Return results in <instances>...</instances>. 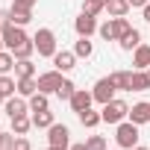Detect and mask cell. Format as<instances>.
<instances>
[{
	"label": "cell",
	"mask_w": 150,
	"mask_h": 150,
	"mask_svg": "<svg viewBox=\"0 0 150 150\" xmlns=\"http://www.w3.org/2000/svg\"><path fill=\"white\" fill-rule=\"evenodd\" d=\"M80 124H83V127H88V129H94L97 124H103V115H100V112H94V109H86V112H80Z\"/></svg>",
	"instance_id": "obj_20"
},
{
	"label": "cell",
	"mask_w": 150,
	"mask_h": 150,
	"mask_svg": "<svg viewBox=\"0 0 150 150\" xmlns=\"http://www.w3.org/2000/svg\"><path fill=\"white\" fill-rule=\"evenodd\" d=\"M86 147H88V150H106V138H103V135H88Z\"/></svg>",
	"instance_id": "obj_32"
},
{
	"label": "cell",
	"mask_w": 150,
	"mask_h": 150,
	"mask_svg": "<svg viewBox=\"0 0 150 150\" xmlns=\"http://www.w3.org/2000/svg\"><path fill=\"white\" fill-rule=\"evenodd\" d=\"M103 9H106V0H86V6H83V12H88V15H94V18H97Z\"/></svg>",
	"instance_id": "obj_30"
},
{
	"label": "cell",
	"mask_w": 150,
	"mask_h": 150,
	"mask_svg": "<svg viewBox=\"0 0 150 150\" xmlns=\"http://www.w3.org/2000/svg\"><path fill=\"white\" fill-rule=\"evenodd\" d=\"M47 141L56 144V147H68V141H71V129H68L65 124H53V127H47Z\"/></svg>",
	"instance_id": "obj_8"
},
{
	"label": "cell",
	"mask_w": 150,
	"mask_h": 150,
	"mask_svg": "<svg viewBox=\"0 0 150 150\" xmlns=\"http://www.w3.org/2000/svg\"><path fill=\"white\" fill-rule=\"evenodd\" d=\"M35 91H38V80L35 77H21L18 80V94L21 97H33Z\"/></svg>",
	"instance_id": "obj_16"
},
{
	"label": "cell",
	"mask_w": 150,
	"mask_h": 150,
	"mask_svg": "<svg viewBox=\"0 0 150 150\" xmlns=\"http://www.w3.org/2000/svg\"><path fill=\"white\" fill-rule=\"evenodd\" d=\"M3 103H6V97H3V94H0V106H3Z\"/></svg>",
	"instance_id": "obj_44"
},
{
	"label": "cell",
	"mask_w": 150,
	"mask_h": 150,
	"mask_svg": "<svg viewBox=\"0 0 150 150\" xmlns=\"http://www.w3.org/2000/svg\"><path fill=\"white\" fill-rule=\"evenodd\" d=\"M147 80H150V68H147Z\"/></svg>",
	"instance_id": "obj_45"
},
{
	"label": "cell",
	"mask_w": 150,
	"mask_h": 150,
	"mask_svg": "<svg viewBox=\"0 0 150 150\" xmlns=\"http://www.w3.org/2000/svg\"><path fill=\"white\" fill-rule=\"evenodd\" d=\"M3 41H6V50H15V47H21L24 41H30L27 38V33H24V27H18V24H6L3 27Z\"/></svg>",
	"instance_id": "obj_6"
},
{
	"label": "cell",
	"mask_w": 150,
	"mask_h": 150,
	"mask_svg": "<svg viewBox=\"0 0 150 150\" xmlns=\"http://www.w3.org/2000/svg\"><path fill=\"white\" fill-rule=\"evenodd\" d=\"M144 21H150V3L144 6Z\"/></svg>",
	"instance_id": "obj_40"
},
{
	"label": "cell",
	"mask_w": 150,
	"mask_h": 150,
	"mask_svg": "<svg viewBox=\"0 0 150 150\" xmlns=\"http://www.w3.org/2000/svg\"><path fill=\"white\" fill-rule=\"evenodd\" d=\"M91 50H94V47H91V41H88V38H83V35H80V41H77V44H74V53L83 56V59H88V56H91Z\"/></svg>",
	"instance_id": "obj_28"
},
{
	"label": "cell",
	"mask_w": 150,
	"mask_h": 150,
	"mask_svg": "<svg viewBox=\"0 0 150 150\" xmlns=\"http://www.w3.org/2000/svg\"><path fill=\"white\" fill-rule=\"evenodd\" d=\"M30 127H33V118H27V115L12 118V135H27V132H30Z\"/></svg>",
	"instance_id": "obj_23"
},
{
	"label": "cell",
	"mask_w": 150,
	"mask_h": 150,
	"mask_svg": "<svg viewBox=\"0 0 150 150\" xmlns=\"http://www.w3.org/2000/svg\"><path fill=\"white\" fill-rule=\"evenodd\" d=\"M115 83H112V77H103V80H97L94 83V88H91V94H94V103H109V100H115Z\"/></svg>",
	"instance_id": "obj_4"
},
{
	"label": "cell",
	"mask_w": 150,
	"mask_h": 150,
	"mask_svg": "<svg viewBox=\"0 0 150 150\" xmlns=\"http://www.w3.org/2000/svg\"><path fill=\"white\" fill-rule=\"evenodd\" d=\"M12 53H15V59H30V56L35 53V44H33V38H30V41H24L21 47H15Z\"/></svg>",
	"instance_id": "obj_29"
},
{
	"label": "cell",
	"mask_w": 150,
	"mask_h": 150,
	"mask_svg": "<svg viewBox=\"0 0 150 150\" xmlns=\"http://www.w3.org/2000/svg\"><path fill=\"white\" fill-rule=\"evenodd\" d=\"M129 30H132V27H129L127 18H112V35H115V41H121Z\"/></svg>",
	"instance_id": "obj_22"
},
{
	"label": "cell",
	"mask_w": 150,
	"mask_h": 150,
	"mask_svg": "<svg viewBox=\"0 0 150 150\" xmlns=\"http://www.w3.org/2000/svg\"><path fill=\"white\" fill-rule=\"evenodd\" d=\"M97 33H100L106 41H115V35H112V18H109L106 24H100V30H97Z\"/></svg>",
	"instance_id": "obj_33"
},
{
	"label": "cell",
	"mask_w": 150,
	"mask_h": 150,
	"mask_svg": "<svg viewBox=\"0 0 150 150\" xmlns=\"http://www.w3.org/2000/svg\"><path fill=\"white\" fill-rule=\"evenodd\" d=\"M18 91V80H12L9 74H0V94L3 97H12Z\"/></svg>",
	"instance_id": "obj_21"
},
{
	"label": "cell",
	"mask_w": 150,
	"mask_h": 150,
	"mask_svg": "<svg viewBox=\"0 0 150 150\" xmlns=\"http://www.w3.org/2000/svg\"><path fill=\"white\" fill-rule=\"evenodd\" d=\"M56 121H53V112L50 109H38V112H33V127H38V129H47V127H53Z\"/></svg>",
	"instance_id": "obj_17"
},
{
	"label": "cell",
	"mask_w": 150,
	"mask_h": 150,
	"mask_svg": "<svg viewBox=\"0 0 150 150\" xmlns=\"http://www.w3.org/2000/svg\"><path fill=\"white\" fill-rule=\"evenodd\" d=\"M132 150H147V147H141V144H135V147H132Z\"/></svg>",
	"instance_id": "obj_43"
},
{
	"label": "cell",
	"mask_w": 150,
	"mask_h": 150,
	"mask_svg": "<svg viewBox=\"0 0 150 150\" xmlns=\"http://www.w3.org/2000/svg\"><path fill=\"white\" fill-rule=\"evenodd\" d=\"M6 115L9 118H21V115H27L30 112V103L24 100V97H6Z\"/></svg>",
	"instance_id": "obj_10"
},
{
	"label": "cell",
	"mask_w": 150,
	"mask_h": 150,
	"mask_svg": "<svg viewBox=\"0 0 150 150\" xmlns=\"http://www.w3.org/2000/svg\"><path fill=\"white\" fill-rule=\"evenodd\" d=\"M50 150H68V147H56V144H50Z\"/></svg>",
	"instance_id": "obj_42"
},
{
	"label": "cell",
	"mask_w": 150,
	"mask_h": 150,
	"mask_svg": "<svg viewBox=\"0 0 150 150\" xmlns=\"http://www.w3.org/2000/svg\"><path fill=\"white\" fill-rule=\"evenodd\" d=\"M150 80H147V71H132V80H129V91H147Z\"/></svg>",
	"instance_id": "obj_18"
},
{
	"label": "cell",
	"mask_w": 150,
	"mask_h": 150,
	"mask_svg": "<svg viewBox=\"0 0 150 150\" xmlns=\"http://www.w3.org/2000/svg\"><path fill=\"white\" fill-rule=\"evenodd\" d=\"M6 24H9V12H6V9H0V33H3Z\"/></svg>",
	"instance_id": "obj_37"
},
{
	"label": "cell",
	"mask_w": 150,
	"mask_h": 150,
	"mask_svg": "<svg viewBox=\"0 0 150 150\" xmlns=\"http://www.w3.org/2000/svg\"><path fill=\"white\" fill-rule=\"evenodd\" d=\"M35 80H38V91H44V94H56V88L65 83V80H62V71H56V68H53V71L38 74Z\"/></svg>",
	"instance_id": "obj_5"
},
{
	"label": "cell",
	"mask_w": 150,
	"mask_h": 150,
	"mask_svg": "<svg viewBox=\"0 0 150 150\" xmlns=\"http://www.w3.org/2000/svg\"><path fill=\"white\" fill-rule=\"evenodd\" d=\"M6 47V41H3V33H0V50H3Z\"/></svg>",
	"instance_id": "obj_41"
},
{
	"label": "cell",
	"mask_w": 150,
	"mask_h": 150,
	"mask_svg": "<svg viewBox=\"0 0 150 150\" xmlns=\"http://www.w3.org/2000/svg\"><path fill=\"white\" fill-rule=\"evenodd\" d=\"M68 150H88V147H86V144H71Z\"/></svg>",
	"instance_id": "obj_39"
},
{
	"label": "cell",
	"mask_w": 150,
	"mask_h": 150,
	"mask_svg": "<svg viewBox=\"0 0 150 150\" xmlns=\"http://www.w3.org/2000/svg\"><path fill=\"white\" fill-rule=\"evenodd\" d=\"M15 77L21 80V77H35V65L30 62V59H18L15 62Z\"/></svg>",
	"instance_id": "obj_24"
},
{
	"label": "cell",
	"mask_w": 150,
	"mask_h": 150,
	"mask_svg": "<svg viewBox=\"0 0 150 150\" xmlns=\"http://www.w3.org/2000/svg\"><path fill=\"white\" fill-rule=\"evenodd\" d=\"M12 3H15V6H24V9H33L38 0H12Z\"/></svg>",
	"instance_id": "obj_36"
},
{
	"label": "cell",
	"mask_w": 150,
	"mask_h": 150,
	"mask_svg": "<svg viewBox=\"0 0 150 150\" xmlns=\"http://www.w3.org/2000/svg\"><path fill=\"white\" fill-rule=\"evenodd\" d=\"M9 21L18 24V27H27V24L33 21V9H24V6H15V3H12V9H9Z\"/></svg>",
	"instance_id": "obj_14"
},
{
	"label": "cell",
	"mask_w": 150,
	"mask_h": 150,
	"mask_svg": "<svg viewBox=\"0 0 150 150\" xmlns=\"http://www.w3.org/2000/svg\"><path fill=\"white\" fill-rule=\"evenodd\" d=\"M74 30H77V35L88 38V35H91V33H97L100 27H97V18H94V15H88V12H80V18L74 21Z\"/></svg>",
	"instance_id": "obj_7"
},
{
	"label": "cell",
	"mask_w": 150,
	"mask_h": 150,
	"mask_svg": "<svg viewBox=\"0 0 150 150\" xmlns=\"http://www.w3.org/2000/svg\"><path fill=\"white\" fill-rule=\"evenodd\" d=\"M15 62H18V59H15L12 50H0V74H9V71L15 68Z\"/></svg>",
	"instance_id": "obj_27"
},
{
	"label": "cell",
	"mask_w": 150,
	"mask_h": 150,
	"mask_svg": "<svg viewBox=\"0 0 150 150\" xmlns=\"http://www.w3.org/2000/svg\"><path fill=\"white\" fill-rule=\"evenodd\" d=\"M53 65H56V71H74V65H77V53H68V50H56V56H53Z\"/></svg>",
	"instance_id": "obj_11"
},
{
	"label": "cell",
	"mask_w": 150,
	"mask_h": 150,
	"mask_svg": "<svg viewBox=\"0 0 150 150\" xmlns=\"http://www.w3.org/2000/svg\"><path fill=\"white\" fill-rule=\"evenodd\" d=\"M74 91H77V86H74L71 80H65V83H62V86L56 88V94H59L62 100H71V97H74Z\"/></svg>",
	"instance_id": "obj_31"
},
{
	"label": "cell",
	"mask_w": 150,
	"mask_h": 150,
	"mask_svg": "<svg viewBox=\"0 0 150 150\" xmlns=\"http://www.w3.org/2000/svg\"><path fill=\"white\" fill-rule=\"evenodd\" d=\"M129 121L138 124V127H141V124H150V103H144V100L135 103V106L129 109Z\"/></svg>",
	"instance_id": "obj_12"
},
{
	"label": "cell",
	"mask_w": 150,
	"mask_h": 150,
	"mask_svg": "<svg viewBox=\"0 0 150 150\" xmlns=\"http://www.w3.org/2000/svg\"><path fill=\"white\" fill-rule=\"evenodd\" d=\"M100 115H103V121L106 124H121L127 115H129V106L124 103V100H109V103H103V109H100Z\"/></svg>",
	"instance_id": "obj_3"
},
{
	"label": "cell",
	"mask_w": 150,
	"mask_h": 150,
	"mask_svg": "<svg viewBox=\"0 0 150 150\" xmlns=\"http://www.w3.org/2000/svg\"><path fill=\"white\" fill-rule=\"evenodd\" d=\"M68 103H71V109H74V112L80 115V112L91 109V103H94V94H91V91H86V88H77V91H74V97H71Z\"/></svg>",
	"instance_id": "obj_9"
},
{
	"label": "cell",
	"mask_w": 150,
	"mask_h": 150,
	"mask_svg": "<svg viewBox=\"0 0 150 150\" xmlns=\"http://www.w3.org/2000/svg\"><path fill=\"white\" fill-rule=\"evenodd\" d=\"M109 77H112V83H115V88H118V91H129L132 71H115V74H109Z\"/></svg>",
	"instance_id": "obj_19"
},
{
	"label": "cell",
	"mask_w": 150,
	"mask_h": 150,
	"mask_svg": "<svg viewBox=\"0 0 150 150\" xmlns=\"http://www.w3.org/2000/svg\"><path fill=\"white\" fill-rule=\"evenodd\" d=\"M27 103H30V112H38V109H50V100H47V94H44V91H35V94H33Z\"/></svg>",
	"instance_id": "obj_26"
},
{
	"label": "cell",
	"mask_w": 150,
	"mask_h": 150,
	"mask_svg": "<svg viewBox=\"0 0 150 150\" xmlns=\"http://www.w3.org/2000/svg\"><path fill=\"white\" fill-rule=\"evenodd\" d=\"M15 147V138L9 132H0V150H12Z\"/></svg>",
	"instance_id": "obj_34"
},
{
	"label": "cell",
	"mask_w": 150,
	"mask_h": 150,
	"mask_svg": "<svg viewBox=\"0 0 150 150\" xmlns=\"http://www.w3.org/2000/svg\"><path fill=\"white\" fill-rule=\"evenodd\" d=\"M132 65H135L138 71H147V68H150V44H138V47L132 50Z\"/></svg>",
	"instance_id": "obj_13"
},
{
	"label": "cell",
	"mask_w": 150,
	"mask_h": 150,
	"mask_svg": "<svg viewBox=\"0 0 150 150\" xmlns=\"http://www.w3.org/2000/svg\"><path fill=\"white\" fill-rule=\"evenodd\" d=\"M115 141H118V147L132 150V147L138 144V124H132V121H121L118 129H115Z\"/></svg>",
	"instance_id": "obj_2"
},
{
	"label": "cell",
	"mask_w": 150,
	"mask_h": 150,
	"mask_svg": "<svg viewBox=\"0 0 150 150\" xmlns=\"http://www.w3.org/2000/svg\"><path fill=\"white\" fill-rule=\"evenodd\" d=\"M147 3H150V0H129V6H132V9H144Z\"/></svg>",
	"instance_id": "obj_38"
},
{
	"label": "cell",
	"mask_w": 150,
	"mask_h": 150,
	"mask_svg": "<svg viewBox=\"0 0 150 150\" xmlns=\"http://www.w3.org/2000/svg\"><path fill=\"white\" fill-rule=\"evenodd\" d=\"M12 150H33V147H30V141H27L24 135H18V138H15V147H12Z\"/></svg>",
	"instance_id": "obj_35"
},
{
	"label": "cell",
	"mask_w": 150,
	"mask_h": 150,
	"mask_svg": "<svg viewBox=\"0 0 150 150\" xmlns=\"http://www.w3.org/2000/svg\"><path fill=\"white\" fill-rule=\"evenodd\" d=\"M118 44H121L124 50H135V47L141 44V33H138V30H129V33H127V35H124Z\"/></svg>",
	"instance_id": "obj_25"
},
{
	"label": "cell",
	"mask_w": 150,
	"mask_h": 150,
	"mask_svg": "<svg viewBox=\"0 0 150 150\" xmlns=\"http://www.w3.org/2000/svg\"><path fill=\"white\" fill-rule=\"evenodd\" d=\"M118 150H124V147H118Z\"/></svg>",
	"instance_id": "obj_46"
},
{
	"label": "cell",
	"mask_w": 150,
	"mask_h": 150,
	"mask_svg": "<svg viewBox=\"0 0 150 150\" xmlns=\"http://www.w3.org/2000/svg\"><path fill=\"white\" fill-rule=\"evenodd\" d=\"M33 44H35L38 56H44V59H53V56H56V33H53V30L41 27V30L33 35Z\"/></svg>",
	"instance_id": "obj_1"
},
{
	"label": "cell",
	"mask_w": 150,
	"mask_h": 150,
	"mask_svg": "<svg viewBox=\"0 0 150 150\" xmlns=\"http://www.w3.org/2000/svg\"><path fill=\"white\" fill-rule=\"evenodd\" d=\"M106 12H109L112 18H127L129 0H106Z\"/></svg>",
	"instance_id": "obj_15"
}]
</instances>
